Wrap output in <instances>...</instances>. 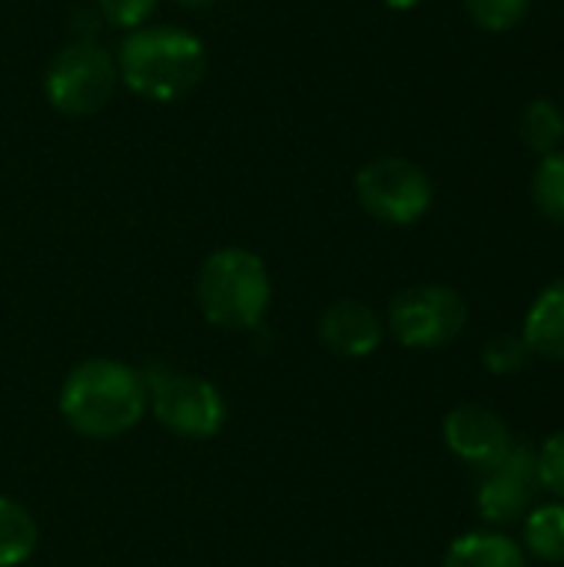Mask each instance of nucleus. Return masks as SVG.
I'll list each match as a JSON object with an SVG mask.
<instances>
[{
    "mask_svg": "<svg viewBox=\"0 0 564 567\" xmlns=\"http://www.w3.org/2000/svg\"><path fill=\"white\" fill-rule=\"evenodd\" d=\"M63 422L93 442L120 439L146 415V385L116 359H86L70 369L57 395Z\"/></svg>",
    "mask_w": 564,
    "mask_h": 567,
    "instance_id": "nucleus-1",
    "label": "nucleus"
},
{
    "mask_svg": "<svg viewBox=\"0 0 564 567\" xmlns=\"http://www.w3.org/2000/svg\"><path fill=\"white\" fill-rule=\"evenodd\" d=\"M113 60L120 83L150 103H176L206 76L203 40L166 23H143L130 30Z\"/></svg>",
    "mask_w": 564,
    "mask_h": 567,
    "instance_id": "nucleus-2",
    "label": "nucleus"
},
{
    "mask_svg": "<svg viewBox=\"0 0 564 567\" xmlns=\"http://www.w3.org/2000/svg\"><path fill=\"white\" fill-rule=\"evenodd\" d=\"M196 302L206 322H213L216 329H256L273 302V279L266 262L243 246L209 252L196 276Z\"/></svg>",
    "mask_w": 564,
    "mask_h": 567,
    "instance_id": "nucleus-3",
    "label": "nucleus"
},
{
    "mask_svg": "<svg viewBox=\"0 0 564 567\" xmlns=\"http://www.w3.org/2000/svg\"><path fill=\"white\" fill-rule=\"evenodd\" d=\"M140 375L146 385V412H153L163 429L189 442H203L223 432L226 399L213 382L176 372L170 365H150Z\"/></svg>",
    "mask_w": 564,
    "mask_h": 567,
    "instance_id": "nucleus-4",
    "label": "nucleus"
},
{
    "mask_svg": "<svg viewBox=\"0 0 564 567\" xmlns=\"http://www.w3.org/2000/svg\"><path fill=\"white\" fill-rule=\"evenodd\" d=\"M120 83L116 60L96 40L66 43L43 73L47 103L63 116H93L100 113Z\"/></svg>",
    "mask_w": 564,
    "mask_h": 567,
    "instance_id": "nucleus-5",
    "label": "nucleus"
},
{
    "mask_svg": "<svg viewBox=\"0 0 564 567\" xmlns=\"http://www.w3.org/2000/svg\"><path fill=\"white\" fill-rule=\"evenodd\" d=\"M359 206L386 226L419 223L435 199L432 179L406 156H379L356 173Z\"/></svg>",
    "mask_w": 564,
    "mask_h": 567,
    "instance_id": "nucleus-6",
    "label": "nucleus"
},
{
    "mask_svg": "<svg viewBox=\"0 0 564 567\" xmlns=\"http://www.w3.org/2000/svg\"><path fill=\"white\" fill-rule=\"evenodd\" d=\"M469 326L465 299L442 282L409 286L392 299L389 332L406 349H442Z\"/></svg>",
    "mask_w": 564,
    "mask_h": 567,
    "instance_id": "nucleus-7",
    "label": "nucleus"
},
{
    "mask_svg": "<svg viewBox=\"0 0 564 567\" xmlns=\"http://www.w3.org/2000/svg\"><path fill=\"white\" fill-rule=\"evenodd\" d=\"M539 455L529 445H512L495 465L479 472L475 505L489 525H515L535 508L539 495Z\"/></svg>",
    "mask_w": 564,
    "mask_h": 567,
    "instance_id": "nucleus-8",
    "label": "nucleus"
},
{
    "mask_svg": "<svg viewBox=\"0 0 564 567\" xmlns=\"http://www.w3.org/2000/svg\"><path fill=\"white\" fill-rule=\"evenodd\" d=\"M442 435L452 455H459L465 465H472L475 472L495 465L515 442L512 432L505 425L502 415H495L485 405H455L445 422H442Z\"/></svg>",
    "mask_w": 564,
    "mask_h": 567,
    "instance_id": "nucleus-9",
    "label": "nucleus"
},
{
    "mask_svg": "<svg viewBox=\"0 0 564 567\" xmlns=\"http://www.w3.org/2000/svg\"><path fill=\"white\" fill-rule=\"evenodd\" d=\"M382 336H386V326L379 312L359 299H339L319 319V339L339 359L372 355L382 346Z\"/></svg>",
    "mask_w": 564,
    "mask_h": 567,
    "instance_id": "nucleus-10",
    "label": "nucleus"
},
{
    "mask_svg": "<svg viewBox=\"0 0 564 567\" xmlns=\"http://www.w3.org/2000/svg\"><path fill=\"white\" fill-rule=\"evenodd\" d=\"M522 339L532 355L548 359V362H564V279L545 286L522 326Z\"/></svg>",
    "mask_w": 564,
    "mask_h": 567,
    "instance_id": "nucleus-11",
    "label": "nucleus"
},
{
    "mask_svg": "<svg viewBox=\"0 0 564 567\" xmlns=\"http://www.w3.org/2000/svg\"><path fill=\"white\" fill-rule=\"evenodd\" d=\"M442 567H529L522 545L499 532H469L452 542Z\"/></svg>",
    "mask_w": 564,
    "mask_h": 567,
    "instance_id": "nucleus-12",
    "label": "nucleus"
},
{
    "mask_svg": "<svg viewBox=\"0 0 564 567\" xmlns=\"http://www.w3.org/2000/svg\"><path fill=\"white\" fill-rule=\"evenodd\" d=\"M522 551L545 565H564V502L539 505L525 515Z\"/></svg>",
    "mask_w": 564,
    "mask_h": 567,
    "instance_id": "nucleus-13",
    "label": "nucleus"
},
{
    "mask_svg": "<svg viewBox=\"0 0 564 567\" xmlns=\"http://www.w3.org/2000/svg\"><path fill=\"white\" fill-rule=\"evenodd\" d=\"M37 548V522L33 515L13 502L0 495V567L23 565Z\"/></svg>",
    "mask_w": 564,
    "mask_h": 567,
    "instance_id": "nucleus-14",
    "label": "nucleus"
},
{
    "mask_svg": "<svg viewBox=\"0 0 564 567\" xmlns=\"http://www.w3.org/2000/svg\"><path fill=\"white\" fill-rule=\"evenodd\" d=\"M519 133L525 140V146L539 156H548L555 150H562L564 140V113L555 100H532L525 110H522V120H519Z\"/></svg>",
    "mask_w": 564,
    "mask_h": 567,
    "instance_id": "nucleus-15",
    "label": "nucleus"
},
{
    "mask_svg": "<svg viewBox=\"0 0 564 567\" xmlns=\"http://www.w3.org/2000/svg\"><path fill=\"white\" fill-rule=\"evenodd\" d=\"M532 199L545 219L564 226V150H555L539 159L532 173Z\"/></svg>",
    "mask_w": 564,
    "mask_h": 567,
    "instance_id": "nucleus-16",
    "label": "nucleus"
},
{
    "mask_svg": "<svg viewBox=\"0 0 564 567\" xmlns=\"http://www.w3.org/2000/svg\"><path fill=\"white\" fill-rule=\"evenodd\" d=\"M469 20L485 33H509L525 23L532 0H462Z\"/></svg>",
    "mask_w": 564,
    "mask_h": 567,
    "instance_id": "nucleus-17",
    "label": "nucleus"
},
{
    "mask_svg": "<svg viewBox=\"0 0 564 567\" xmlns=\"http://www.w3.org/2000/svg\"><path fill=\"white\" fill-rule=\"evenodd\" d=\"M529 359H532V352H529L522 332H499L482 349V365L492 375H515L529 365Z\"/></svg>",
    "mask_w": 564,
    "mask_h": 567,
    "instance_id": "nucleus-18",
    "label": "nucleus"
},
{
    "mask_svg": "<svg viewBox=\"0 0 564 567\" xmlns=\"http://www.w3.org/2000/svg\"><path fill=\"white\" fill-rule=\"evenodd\" d=\"M160 0H96L100 20L120 30H136L156 13Z\"/></svg>",
    "mask_w": 564,
    "mask_h": 567,
    "instance_id": "nucleus-19",
    "label": "nucleus"
},
{
    "mask_svg": "<svg viewBox=\"0 0 564 567\" xmlns=\"http://www.w3.org/2000/svg\"><path fill=\"white\" fill-rule=\"evenodd\" d=\"M539 482L548 488L558 502H564V429L555 432L539 452Z\"/></svg>",
    "mask_w": 564,
    "mask_h": 567,
    "instance_id": "nucleus-20",
    "label": "nucleus"
},
{
    "mask_svg": "<svg viewBox=\"0 0 564 567\" xmlns=\"http://www.w3.org/2000/svg\"><path fill=\"white\" fill-rule=\"evenodd\" d=\"M389 10H416L419 3H425V0H382Z\"/></svg>",
    "mask_w": 564,
    "mask_h": 567,
    "instance_id": "nucleus-21",
    "label": "nucleus"
},
{
    "mask_svg": "<svg viewBox=\"0 0 564 567\" xmlns=\"http://www.w3.org/2000/svg\"><path fill=\"white\" fill-rule=\"evenodd\" d=\"M176 3H183V7H193V10H199V7H213V3H219V0H176Z\"/></svg>",
    "mask_w": 564,
    "mask_h": 567,
    "instance_id": "nucleus-22",
    "label": "nucleus"
}]
</instances>
